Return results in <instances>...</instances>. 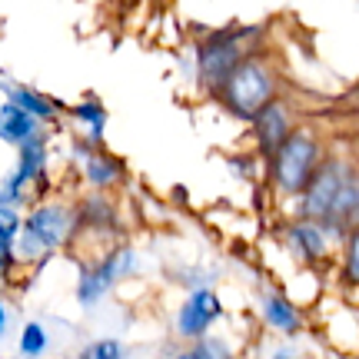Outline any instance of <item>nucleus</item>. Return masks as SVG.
I'll return each mask as SVG.
<instances>
[{
	"mask_svg": "<svg viewBox=\"0 0 359 359\" xmlns=\"http://www.w3.org/2000/svg\"><path fill=\"white\" fill-rule=\"evenodd\" d=\"M7 263H11V243H7V240H0V269L7 266Z\"/></svg>",
	"mask_w": 359,
	"mask_h": 359,
	"instance_id": "412c9836",
	"label": "nucleus"
},
{
	"mask_svg": "<svg viewBox=\"0 0 359 359\" xmlns=\"http://www.w3.org/2000/svg\"><path fill=\"white\" fill-rule=\"evenodd\" d=\"M17 230H20V223H17V217H13V210H0V240L13 243Z\"/></svg>",
	"mask_w": 359,
	"mask_h": 359,
	"instance_id": "6ab92c4d",
	"label": "nucleus"
},
{
	"mask_svg": "<svg viewBox=\"0 0 359 359\" xmlns=\"http://www.w3.org/2000/svg\"><path fill=\"white\" fill-rule=\"evenodd\" d=\"M43 170V147H40V140L34 137V140H27L24 147H20V167H17V173L13 177H20L27 183V180H34Z\"/></svg>",
	"mask_w": 359,
	"mask_h": 359,
	"instance_id": "f8f14e48",
	"label": "nucleus"
},
{
	"mask_svg": "<svg viewBox=\"0 0 359 359\" xmlns=\"http://www.w3.org/2000/svg\"><path fill=\"white\" fill-rule=\"evenodd\" d=\"M226 103L240 116H259L273 103V77L259 60H246L226 77Z\"/></svg>",
	"mask_w": 359,
	"mask_h": 359,
	"instance_id": "f257e3e1",
	"label": "nucleus"
},
{
	"mask_svg": "<svg viewBox=\"0 0 359 359\" xmlns=\"http://www.w3.org/2000/svg\"><path fill=\"white\" fill-rule=\"evenodd\" d=\"M349 276L356 280L359 276V240L353 236V246H349Z\"/></svg>",
	"mask_w": 359,
	"mask_h": 359,
	"instance_id": "aec40b11",
	"label": "nucleus"
},
{
	"mask_svg": "<svg viewBox=\"0 0 359 359\" xmlns=\"http://www.w3.org/2000/svg\"><path fill=\"white\" fill-rule=\"evenodd\" d=\"M293 243L303 250V257H320L323 253V236L316 226H296L293 230Z\"/></svg>",
	"mask_w": 359,
	"mask_h": 359,
	"instance_id": "ddd939ff",
	"label": "nucleus"
},
{
	"mask_svg": "<svg viewBox=\"0 0 359 359\" xmlns=\"http://www.w3.org/2000/svg\"><path fill=\"white\" fill-rule=\"evenodd\" d=\"M4 330H7V309H4V303H0V336H4Z\"/></svg>",
	"mask_w": 359,
	"mask_h": 359,
	"instance_id": "4be33fe9",
	"label": "nucleus"
},
{
	"mask_svg": "<svg viewBox=\"0 0 359 359\" xmlns=\"http://www.w3.org/2000/svg\"><path fill=\"white\" fill-rule=\"evenodd\" d=\"M7 97H11V103L17 107V110L30 114L34 120H37V116H53V107H50V103L40 100L37 93H30V90H24V87H7Z\"/></svg>",
	"mask_w": 359,
	"mask_h": 359,
	"instance_id": "9b49d317",
	"label": "nucleus"
},
{
	"mask_svg": "<svg viewBox=\"0 0 359 359\" xmlns=\"http://www.w3.org/2000/svg\"><path fill=\"white\" fill-rule=\"evenodd\" d=\"M43 346H47L43 326H40V323H30V326L24 330V336H20V353H24V356H40Z\"/></svg>",
	"mask_w": 359,
	"mask_h": 359,
	"instance_id": "2eb2a0df",
	"label": "nucleus"
},
{
	"mask_svg": "<svg viewBox=\"0 0 359 359\" xmlns=\"http://www.w3.org/2000/svg\"><path fill=\"white\" fill-rule=\"evenodd\" d=\"M37 137V120L24 110H17L13 103H7L4 110H0V140L7 143H20L24 147L27 140H34Z\"/></svg>",
	"mask_w": 359,
	"mask_h": 359,
	"instance_id": "0eeeda50",
	"label": "nucleus"
},
{
	"mask_svg": "<svg viewBox=\"0 0 359 359\" xmlns=\"http://www.w3.org/2000/svg\"><path fill=\"white\" fill-rule=\"evenodd\" d=\"M263 316H266L269 326H276L283 333H293L296 326H299V316H296V309L283 299V296H266L263 299Z\"/></svg>",
	"mask_w": 359,
	"mask_h": 359,
	"instance_id": "9d476101",
	"label": "nucleus"
},
{
	"mask_svg": "<svg viewBox=\"0 0 359 359\" xmlns=\"http://www.w3.org/2000/svg\"><path fill=\"white\" fill-rule=\"evenodd\" d=\"M240 57H243V43L240 40H213L200 50V77L217 83V80L230 77L233 70L240 67Z\"/></svg>",
	"mask_w": 359,
	"mask_h": 359,
	"instance_id": "39448f33",
	"label": "nucleus"
},
{
	"mask_svg": "<svg viewBox=\"0 0 359 359\" xmlns=\"http://www.w3.org/2000/svg\"><path fill=\"white\" fill-rule=\"evenodd\" d=\"M87 177L97 183V187H103V183H114L116 180V163L110 160V156H90V163H87Z\"/></svg>",
	"mask_w": 359,
	"mask_h": 359,
	"instance_id": "4468645a",
	"label": "nucleus"
},
{
	"mask_svg": "<svg viewBox=\"0 0 359 359\" xmlns=\"http://www.w3.org/2000/svg\"><path fill=\"white\" fill-rule=\"evenodd\" d=\"M316 143L296 133L276 147V180L286 193H299L306 190V183L313 180V167H316Z\"/></svg>",
	"mask_w": 359,
	"mask_h": 359,
	"instance_id": "f03ea898",
	"label": "nucleus"
},
{
	"mask_svg": "<svg viewBox=\"0 0 359 359\" xmlns=\"http://www.w3.org/2000/svg\"><path fill=\"white\" fill-rule=\"evenodd\" d=\"M67 233H70V213L64 206H40L37 213L27 219L24 236L37 250H53L67 240Z\"/></svg>",
	"mask_w": 359,
	"mask_h": 359,
	"instance_id": "20e7f679",
	"label": "nucleus"
},
{
	"mask_svg": "<svg viewBox=\"0 0 359 359\" xmlns=\"http://www.w3.org/2000/svg\"><path fill=\"white\" fill-rule=\"evenodd\" d=\"M346 170H343V163L339 160H333V163H326V167L316 173V177L309 180L306 187V217H333V203L336 196H339V190L346 187Z\"/></svg>",
	"mask_w": 359,
	"mask_h": 359,
	"instance_id": "7ed1b4c3",
	"label": "nucleus"
},
{
	"mask_svg": "<svg viewBox=\"0 0 359 359\" xmlns=\"http://www.w3.org/2000/svg\"><path fill=\"white\" fill-rule=\"evenodd\" d=\"M83 359H123V346L116 339H100V343L87 346Z\"/></svg>",
	"mask_w": 359,
	"mask_h": 359,
	"instance_id": "dca6fc26",
	"label": "nucleus"
},
{
	"mask_svg": "<svg viewBox=\"0 0 359 359\" xmlns=\"http://www.w3.org/2000/svg\"><path fill=\"white\" fill-rule=\"evenodd\" d=\"M219 316V299L210 290H200V293H193L187 303H183V309H180V333L183 336H203L206 326Z\"/></svg>",
	"mask_w": 359,
	"mask_h": 359,
	"instance_id": "423d86ee",
	"label": "nucleus"
},
{
	"mask_svg": "<svg viewBox=\"0 0 359 359\" xmlns=\"http://www.w3.org/2000/svg\"><path fill=\"white\" fill-rule=\"evenodd\" d=\"M273 359H296V356H293V353H290V349H280V353H276V356H273Z\"/></svg>",
	"mask_w": 359,
	"mask_h": 359,
	"instance_id": "5701e85b",
	"label": "nucleus"
},
{
	"mask_svg": "<svg viewBox=\"0 0 359 359\" xmlns=\"http://www.w3.org/2000/svg\"><path fill=\"white\" fill-rule=\"evenodd\" d=\"M177 359H226V349L219 346V343H200V346L180 353Z\"/></svg>",
	"mask_w": 359,
	"mask_h": 359,
	"instance_id": "f3484780",
	"label": "nucleus"
},
{
	"mask_svg": "<svg viewBox=\"0 0 359 359\" xmlns=\"http://www.w3.org/2000/svg\"><path fill=\"white\" fill-rule=\"evenodd\" d=\"M123 259H107V266L93 269V273H83V283H80V299L83 303H93V299H100L103 293H107V286H110V280H114V273L120 266H127V263H133L130 259V253H120Z\"/></svg>",
	"mask_w": 359,
	"mask_h": 359,
	"instance_id": "1a4fd4ad",
	"label": "nucleus"
},
{
	"mask_svg": "<svg viewBox=\"0 0 359 359\" xmlns=\"http://www.w3.org/2000/svg\"><path fill=\"white\" fill-rule=\"evenodd\" d=\"M77 116H80V120H87L90 127H93V133H100V130H103V120H107V114H103L97 103H80V107H77Z\"/></svg>",
	"mask_w": 359,
	"mask_h": 359,
	"instance_id": "a211bd4d",
	"label": "nucleus"
},
{
	"mask_svg": "<svg viewBox=\"0 0 359 359\" xmlns=\"http://www.w3.org/2000/svg\"><path fill=\"white\" fill-rule=\"evenodd\" d=\"M257 130H259V140H263V147H266V150H276V147L290 137V116H286V110H283V107L269 103L266 110L257 116Z\"/></svg>",
	"mask_w": 359,
	"mask_h": 359,
	"instance_id": "6e6552de",
	"label": "nucleus"
}]
</instances>
